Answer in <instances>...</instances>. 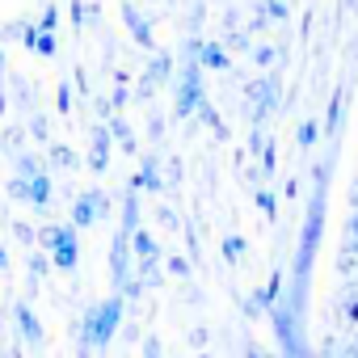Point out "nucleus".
Masks as SVG:
<instances>
[{
	"mask_svg": "<svg viewBox=\"0 0 358 358\" xmlns=\"http://www.w3.org/2000/svg\"><path fill=\"white\" fill-rule=\"evenodd\" d=\"M329 177H333V156H324L312 169V199H308V215H303V228H299V245H295V262H291V282H287V299H282V308L291 316H299V320H303V308H308L312 266H316V249H320V236H324Z\"/></svg>",
	"mask_w": 358,
	"mask_h": 358,
	"instance_id": "obj_1",
	"label": "nucleus"
},
{
	"mask_svg": "<svg viewBox=\"0 0 358 358\" xmlns=\"http://www.w3.org/2000/svg\"><path fill=\"white\" fill-rule=\"evenodd\" d=\"M122 316H127V299H122V295H110V299H101V303H89V308H85V320H80V345H89L93 354L106 350V345L114 341Z\"/></svg>",
	"mask_w": 358,
	"mask_h": 358,
	"instance_id": "obj_2",
	"label": "nucleus"
},
{
	"mask_svg": "<svg viewBox=\"0 0 358 358\" xmlns=\"http://www.w3.org/2000/svg\"><path fill=\"white\" fill-rule=\"evenodd\" d=\"M207 85H203V64L194 59H182V68H177V80H173V118H199V110L207 106Z\"/></svg>",
	"mask_w": 358,
	"mask_h": 358,
	"instance_id": "obj_3",
	"label": "nucleus"
},
{
	"mask_svg": "<svg viewBox=\"0 0 358 358\" xmlns=\"http://www.w3.org/2000/svg\"><path fill=\"white\" fill-rule=\"evenodd\" d=\"M245 101H249V122L253 127H266L278 114V106H282V80H278V72L253 76L245 85Z\"/></svg>",
	"mask_w": 358,
	"mask_h": 358,
	"instance_id": "obj_4",
	"label": "nucleus"
},
{
	"mask_svg": "<svg viewBox=\"0 0 358 358\" xmlns=\"http://www.w3.org/2000/svg\"><path fill=\"white\" fill-rule=\"evenodd\" d=\"M76 232H80V228H72V224H47V228L38 232L43 253H51V266L64 270V274H72V270L80 266V236H76Z\"/></svg>",
	"mask_w": 358,
	"mask_h": 358,
	"instance_id": "obj_5",
	"label": "nucleus"
},
{
	"mask_svg": "<svg viewBox=\"0 0 358 358\" xmlns=\"http://www.w3.org/2000/svg\"><path fill=\"white\" fill-rule=\"evenodd\" d=\"M337 282H341L345 291H358V211H350V215H345V228H341Z\"/></svg>",
	"mask_w": 358,
	"mask_h": 358,
	"instance_id": "obj_6",
	"label": "nucleus"
},
{
	"mask_svg": "<svg viewBox=\"0 0 358 358\" xmlns=\"http://www.w3.org/2000/svg\"><path fill=\"white\" fill-rule=\"evenodd\" d=\"M177 80V68H173V51H152L148 68L139 72V85H135V101H152L156 89L173 85Z\"/></svg>",
	"mask_w": 358,
	"mask_h": 358,
	"instance_id": "obj_7",
	"label": "nucleus"
},
{
	"mask_svg": "<svg viewBox=\"0 0 358 358\" xmlns=\"http://www.w3.org/2000/svg\"><path fill=\"white\" fill-rule=\"evenodd\" d=\"M110 207H114V203H110V194H106V190H85V194H76V199H72V220H68V224L85 232V228L101 224V220L110 215Z\"/></svg>",
	"mask_w": 358,
	"mask_h": 358,
	"instance_id": "obj_8",
	"label": "nucleus"
},
{
	"mask_svg": "<svg viewBox=\"0 0 358 358\" xmlns=\"http://www.w3.org/2000/svg\"><path fill=\"white\" fill-rule=\"evenodd\" d=\"M13 324H17V337H22L34 354L47 345V329H43V320L34 316V303H30V299H17V303H13Z\"/></svg>",
	"mask_w": 358,
	"mask_h": 358,
	"instance_id": "obj_9",
	"label": "nucleus"
},
{
	"mask_svg": "<svg viewBox=\"0 0 358 358\" xmlns=\"http://www.w3.org/2000/svg\"><path fill=\"white\" fill-rule=\"evenodd\" d=\"M110 152H114V135L106 122L89 127V173H106L110 169Z\"/></svg>",
	"mask_w": 358,
	"mask_h": 358,
	"instance_id": "obj_10",
	"label": "nucleus"
},
{
	"mask_svg": "<svg viewBox=\"0 0 358 358\" xmlns=\"http://www.w3.org/2000/svg\"><path fill=\"white\" fill-rule=\"evenodd\" d=\"M122 22H127V30H131V43L135 47H143V51H156V38H152V22L139 13V5L135 0H122Z\"/></svg>",
	"mask_w": 358,
	"mask_h": 358,
	"instance_id": "obj_11",
	"label": "nucleus"
},
{
	"mask_svg": "<svg viewBox=\"0 0 358 358\" xmlns=\"http://www.w3.org/2000/svg\"><path fill=\"white\" fill-rule=\"evenodd\" d=\"M131 186H135L139 194H160V190H164V173H160L156 152L139 156V169H135V177H131Z\"/></svg>",
	"mask_w": 358,
	"mask_h": 358,
	"instance_id": "obj_12",
	"label": "nucleus"
},
{
	"mask_svg": "<svg viewBox=\"0 0 358 358\" xmlns=\"http://www.w3.org/2000/svg\"><path fill=\"white\" fill-rule=\"evenodd\" d=\"M199 64H203V72H232V51L224 47V38H203Z\"/></svg>",
	"mask_w": 358,
	"mask_h": 358,
	"instance_id": "obj_13",
	"label": "nucleus"
},
{
	"mask_svg": "<svg viewBox=\"0 0 358 358\" xmlns=\"http://www.w3.org/2000/svg\"><path fill=\"white\" fill-rule=\"evenodd\" d=\"M341 122H345V89L337 85L333 97H329V110H324V135L337 139V135H341Z\"/></svg>",
	"mask_w": 358,
	"mask_h": 358,
	"instance_id": "obj_14",
	"label": "nucleus"
},
{
	"mask_svg": "<svg viewBox=\"0 0 358 358\" xmlns=\"http://www.w3.org/2000/svg\"><path fill=\"white\" fill-rule=\"evenodd\" d=\"M106 127H110V135H114V143H118V148H122L127 156H135V152H139V143H135V131H131V122H127L122 114H114V118H110Z\"/></svg>",
	"mask_w": 358,
	"mask_h": 358,
	"instance_id": "obj_15",
	"label": "nucleus"
},
{
	"mask_svg": "<svg viewBox=\"0 0 358 358\" xmlns=\"http://www.w3.org/2000/svg\"><path fill=\"white\" fill-rule=\"evenodd\" d=\"M51 194H55V186H51V173H43V177H30V207H34V211H43V215H47V207H51Z\"/></svg>",
	"mask_w": 358,
	"mask_h": 358,
	"instance_id": "obj_16",
	"label": "nucleus"
},
{
	"mask_svg": "<svg viewBox=\"0 0 358 358\" xmlns=\"http://www.w3.org/2000/svg\"><path fill=\"white\" fill-rule=\"evenodd\" d=\"M26 135H30V127H22V122L5 127V131H0V152H13V156H22V152H26Z\"/></svg>",
	"mask_w": 358,
	"mask_h": 358,
	"instance_id": "obj_17",
	"label": "nucleus"
},
{
	"mask_svg": "<svg viewBox=\"0 0 358 358\" xmlns=\"http://www.w3.org/2000/svg\"><path fill=\"white\" fill-rule=\"evenodd\" d=\"M320 135H324V127H320L316 118H299V127H295V143H299L303 152H312V148L320 143Z\"/></svg>",
	"mask_w": 358,
	"mask_h": 358,
	"instance_id": "obj_18",
	"label": "nucleus"
},
{
	"mask_svg": "<svg viewBox=\"0 0 358 358\" xmlns=\"http://www.w3.org/2000/svg\"><path fill=\"white\" fill-rule=\"evenodd\" d=\"M47 156H51V164L64 169V173H76V169H80V156H76V148H68V143H51Z\"/></svg>",
	"mask_w": 358,
	"mask_h": 358,
	"instance_id": "obj_19",
	"label": "nucleus"
},
{
	"mask_svg": "<svg viewBox=\"0 0 358 358\" xmlns=\"http://www.w3.org/2000/svg\"><path fill=\"white\" fill-rule=\"evenodd\" d=\"M131 249H135V262H148V257H160V241L148 232V228H139L135 236H131Z\"/></svg>",
	"mask_w": 358,
	"mask_h": 358,
	"instance_id": "obj_20",
	"label": "nucleus"
},
{
	"mask_svg": "<svg viewBox=\"0 0 358 358\" xmlns=\"http://www.w3.org/2000/svg\"><path fill=\"white\" fill-rule=\"evenodd\" d=\"M122 232H139V190L131 186L127 190V199H122V224H118Z\"/></svg>",
	"mask_w": 358,
	"mask_h": 358,
	"instance_id": "obj_21",
	"label": "nucleus"
},
{
	"mask_svg": "<svg viewBox=\"0 0 358 358\" xmlns=\"http://www.w3.org/2000/svg\"><path fill=\"white\" fill-rule=\"evenodd\" d=\"M160 266H164V257H148V262H135V278L143 282V291H148V287H160V278H164V274H160Z\"/></svg>",
	"mask_w": 358,
	"mask_h": 358,
	"instance_id": "obj_22",
	"label": "nucleus"
},
{
	"mask_svg": "<svg viewBox=\"0 0 358 358\" xmlns=\"http://www.w3.org/2000/svg\"><path fill=\"white\" fill-rule=\"evenodd\" d=\"M257 9L266 13L270 26H287L291 22V5H287V0H257Z\"/></svg>",
	"mask_w": 358,
	"mask_h": 358,
	"instance_id": "obj_23",
	"label": "nucleus"
},
{
	"mask_svg": "<svg viewBox=\"0 0 358 358\" xmlns=\"http://www.w3.org/2000/svg\"><path fill=\"white\" fill-rule=\"evenodd\" d=\"M220 253H224V262H228V266H241V262H245V253H249V241L232 232V236H224Z\"/></svg>",
	"mask_w": 358,
	"mask_h": 358,
	"instance_id": "obj_24",
	"label": "nucleus"
},
{
	"mask_svg": "<svg viewBox=\"0 0 358 358\" xmlns=\"http://www.w3.org/2000/svg\"><path fill=\"white\" fill-rule=\"evenodd\" d=\"M249 59H253V64H257V68H262V72H270V68H274V64H278V59H282V47H274V43H257V47H253V55H249Z\"/></svg>",
	"mask_w": 358,
	"mask_h": 358,
	"instance_id": "obj_25",
	"label": "nucleus"
},
{
	"mask_svg": "<svg viewBox=\"0 0 358 358\" xmlns=\"http://www.w3.org/2000/svg\"><path fill=\"white\" fill-rule=\"evenodd\" d=\"M13 177H26V182H30V177H43L47 169H43V160L38 156H30V152H22V156H13Z\"/></svg>",
	"mask_w": 358,
	"mask_h": 358,
	"instance_id": "obj_26",
	"label": "nucleus"
},
{
	"mask_svg": "<svg viewBox=\"0 0 358 358\" xmlns=\"http://www.w3.org/2000/svg\"><path fill=\"white\" fill-rule=\"evenodd\" d=\"M224 47H228V51H241V55H253L257 43H253L249 30H228V34H224Z\"/></svg>",
	"mask_w": 358,
	"mask_h": 358,
	"instance_id": "obj_27",
	"label": "nucleus"
},
{
	"mask_svg": "<svg viewBox=\"0 0 358 358\" xmlns=\"http://www.w3.org/2000/svg\"><path fill=\"white\" fill-rule=\"evenodd\" d=\"M127 101H131V76H127V72H118V76H114V93H110V110L118 114Z\"/></svg>",
	"mask_w": 358,
	"mask_h": 358,
	"instance_id": "obj_28",
	"label": "nucleus"
},
{
	"mask_svg": "<svg viewBox=\"0 0 358 358\" xmlns=\"http://www.w3.org/2000/svg\"><path fill=\"white\" fill-rule=\"evenodd\" d=\"M253 203H257V211H262L266 220H278V194H274V190H266V186H257V194H253Z\"/></svg>",
	"mask_w": 358,
	"mask_h": 358,
	"instance_id": "obj_29",
	"label": "nucleus"
},
{
	"mask_svg": "<svg viewBox=\"0 0 358 358\" xmlns=\"http://www.w3.org/2000/svg\"><path fill=\"white\" fill-rule=\"evenodd\" d=\"M337 320L358 324V291H345V295L337 299Z\"/></svg>",
	"mask_w": 358,
	"mask_h": 358,
	"instance_id": "obj_30",
	"label": "nucleus"
},
{
	"mask_svg": "<svg viewBox=\"0 0 358 358\" xmlns=\"http://www.w3.org/2000/svg\"><path fill=\"white\" fill-rule=\"evenodd\" d=\"M199 122H207V127L215 131V139H228V127H224V118H220V110H215L211 101H207V106L199 110Z\"/></svg>",
	"mask_w": 358,
	"mask_h": 358,
	"instance_id": "obj_31",
	"label": "nucleus"
},
{
	"mask_svg": "<svg viewBox=\"0 0 358 358\" xmlns=\"http://www.w3.org/2000/svg\"><path fill=\"white\" fill-rule=\"evenodd\" d=\"M47 266H51V253H34L30 257V291H38V282L47 278Z\"/></svg>",
	"mask_w": 358,
	"mask_h": 358,
	"instance_id": "obj_32",
	"label": "nucleus"
},
{
	"mask_svg": "<svg viewBox=\"0 0 358 358\" xmlns=\"http://www.w3.org/2000/svg\"><path fill=\"white\" fill-rule=\"evenodd\" d=\"M30 139L47 143V148L55 143V139H51V122H47V114H34V118H30Z\"/></svg>",
	"mask_w": 358,
	"mask_h": 358,
	"instance_id": "obj_33",
	"label": "nucleus"
},
{
	"mask_svg": "<svg viewBox=\"0 0 358 358\" xmlns=\"http://www.w3.org/2000/svg\"><path fill=\"white\" fill-rule=\"evenodd\" d=\"M55 51H59V38L55 34H38V47H34V55H43V59H55Z\"/></svg>",
	"mask_w": 358,
	"mask_h": 358,
	"instance_id": "obj_34",
	"label": "nucleus"
},
{
	"mask_svg": "<svg viewBox=\"0 0 358 358\" xmlns=\"http://www.w3.org/2000/svg\"><path fill=\"white\" fill-rule=\"evenodd\" d=\"M38 30H47V34H55V30H59V9H55V5H43V17H38Z\"/></svg>",
	"mask_w": 358,
	"mask_h": 358,
	"instance_id": "obj_35",
	"label": "nucleus"
},
{
	"mask_svg": "<svg viewBox=\"0 0 358 358\" xmlns=\"http://www.w3.org/2000/svg\"><path fill=\"white\" fill-rule=\"evenodd\" d=\"M9 199L13 203H30V182H26V177H13V182H9Z\"/></svg>",
	"mask_w": 358,
	"mask_h": 358,
	"instance_id": "obj_36",
	"label": "nucleus"
},
{
	"mask_svg": "<svg viewBox=\"0 0 358 358\" xmlns=\"http://www.w3.org/2000/svg\"><path fill=\"white\" fill-rule=\"evenodd\" d=\"M164 270H169L173 278H190V262H186L182 253H177V257H169V262H164Z\"/></svg>",
	"mask_w": 358,
	"mask_h": 358,
	"instance_id": "obj_37",
	"label": "nucleus"
},
{
	"mask_svg": "<svg viewBox=\"0 0 358 358\" xmlns=\"http://www.w3.org/2000/svg\"><path fill=\"white\" fill-rule=\"evenodd\" d=\"M143 358H164V345H160V337H156V333H148V337H143Z\"/></svg>",
	"mask_w": 358,
	"mask_h": 358,
	"instance_id": "obj_38",
	"label": "nucleus"
},
{
	"mask_svg": "<svg viewBox=\"0 0 358 358\" xmlns=\"http://www.w3.org/2000/svg\"><path fill=\"white\" fill-rule=\"evenodd\" d=\"M156 220H160L164 228H173V232L182 228V220H177V211H173V207H156Z\"/></svg>",
	"mask_w": 358,
	"mask_h": 358,
	"instance_id": "obj_39",
	"label": "nucleus"
},
{
	"mask_svg": "<svg viewBox=\"0 0 358 358\" xmlns=\"http://www.w3.org/2000/svg\"><path fill=\"white\" fill-rule=\"evenodd\" d=\"M59 114H72V85H59V101H55Z\"/></svg>",
	"mask_w": 358,
	"mask_h": 358,
	"instance_id": "obj_40",
	"label": "nucleus"
},
{
	"mask_svg": "<svg viewBox=\"0 0 358 358\" xmlns=\"http://www.w3.org/2000/svg\"><path fill=\"white\" fill-rule=\"evenodd\" d=\"M245 358H282V354H270V350H262L257 341H249V345H245Z\"/></svg>",
	"mask_w": 358,
	"mask_h": 358,
	"instance_id": "obj_41",
	"label": "nucleus"
},
{
	"mask_svg": "<svg viewBox=\"0 0 358 358\" xmlns=\"http://www.w3.org/2000/svg\"><path fill=\"white\" fill-rule=\"evenodd\" d=\"M72 26L85 30V0H72Z\"/></svg>",
	"mask_w": 358,
	"mask_h": 358,
	"instance_id": "obj_42",
	"label": "nucleus"
},
{
	"mask_svg": "<svg viewBox=\"0 0 358 358\" xmlns=\"http://www.w3.org/2000/svg\"><path fill=\"white\" fill-rule=\"evenodd\" d=\"M148 135H152V139H160V135H164V118H160V114H152V118H148Z\"/></svg>",
	"mask_w": 358,
	"mask_h": 358,
	"instance_id": "obj_43",
	"label": "nucleus"
},
{
	"mask_svg": "<svg viewBox=\"0 0 358 358\" xmlns=\"http://www.w3.org/2000/svg\"><path fill=\"white\" fill-rule=\"evenodd\" d=\"M13 232H17V241H22V245H34V232H30V224H22V220H17V224H13Z\"/></svg>",
	"mask_w": 358,
	"mask_h": 358,
	"instance_id": "obj_44",
	"label": "nucleus"
},
{
	"mask_svg": "<svg viewBox=\"0 0 358 358\" xmlns=\"http://www.w3.org/2000/svg\"><path fill=\"white\" fill-rule=\"evenodd\" d=\"M282 194H287V199H299V177H291V182L282 186Z\"/></svg>",
	"mask_w": 358,
	"mask_h": 358,
	"instance_id": "obj_45",
	"label": "nucleus"
},
{
	"mask_svg": "<svg viewBox=\"0 0 358 358\" xmlns=\"http://www.w3.org/2000/svg\"><path fill=\"white\" fill-rule=\"evenodd\" d=\"M169 182H173V186L182 182V164H177V160H169Z\"/></svg>",
	"mask_w": 358,
	"mask_h": 358,
	"instance_id": "obj_46",
	"label": "nucleus"
},
{
	"mask_svg": "<svg viewBox=\"0 0 358 358\" xmlns=\"http://www.w3.org/2000/svg\"><path fill=\"white\" fill-rule=\"evenodd\" d=\"M350 211H358V173H354V182H350Z\"/></svg>",
	"mask_w": 358,
	"mask_h": 358,
	"instance_id": "obj_47",
	"label": "nucleus"
},
{
	"mask_svg": "<svg viewBox=\"0 0 358 358\" xmlns=\"http://www.w3.org/2000/svg\"><path fill=\"white\" fill-rule=\"evenodd\" d=\"M0 274H9V249H5V241H0Z\"/></svg>",
	"mask_w": 358,
	"mask_h": 358,
	"instance_id": "obj_48",
	"label": "nucleus"
},
{
	"mask_svg": "<svg viewBox=\"0 0 358 358\" xmlns=\"http://www.w3.org/2000/svg\"><path fill=\"white\" fill-rule=\"evenodd\" d=\"M190 341H194V345L203 350V345H207V329H194V333H190Z\"/></svg>",
	"mask_w": 358,
	"mask_h": 358,
	"instance_id": "obj_49",
	"label": "nucleus"
},
{
	"mask_svg": "<svg viewBox=\"0 0 358 358\" xmlns=\"http://www.w3.org/2000/svg\"><path fill=\"white\" fill-rule=\"evenodd\" d=\"M76 358H93V350H89V345H80V350H76Z\"/></svg>",
	"mask_w": 358,
	"mask_h": 358,
	"instance_id": "obj_50",
	"label": "nucleus"
},
{
	"mask_svg": "<svg viewBox=\"0 0 358 358\" xmlns=\"http://www.w3.org/2000/svg\"><path fill=\"white\" fill-rule=\"evenodd\" d=\"M0 38H5V34H0ZM0 76H5V47H0Z\"/></svg>",
	"mask_w": 358,
	"mask_h": 358,
	"instance_id": "obj_51",
	"label": "nucleus"
},
{
	"mask_svg": "<svg viewBox=\"0 0 358 358\" xmlns=\"http://www.w3.org/2000/svg\"><path fill=\"white\" fill-rule=\"evenodd\" d=\"M0 114H5V93H0Z\"/></svg>",
	"mask_w": 358,
	"mask_h": 358,
	"instance_id": "obj_52",
	"label": "nucleus"
},
{
	"mask_svg": "<svg viewBox=\"0 0 358 358\" xmlns=\"http://www.w3.org/2000/svg\"><path fill=\"white\" fill-rule=\"evenodd\" d=\"M199 358H207V354H199Z\"/></svg>",
	"mask_w": 358,
	"mask_h": 358,
	"instance_id": "obj_53",
	"label": "nucleus"
}]
</instances>
